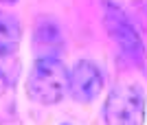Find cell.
Returning a JSON list of instances; mask_svg holds the SVG:
<instances>
[{"instance_id": "1", "label": "cell", "mask_w": 147, "mask_h": 125, "mask_svg": "<svg viewBox=\"0 0 147 125\" xmlns=\"http://www.w3.org/2000/svg\"><path fill=\"white\" fill-rule=\"evenodd\" d=\"M68 92V70L59 55H37L29 77L26 94L40 106H55Z\"/></svg>"}, {"instance_id": "2", "label": "cell", "mask_w": 147, "mask_h": 125, "mask_svg": "<svg viewBox=\"0 0 147 125\" xmlns=\"http://www.w3.org/2000/svg\"><path fill=\"white\" fill-rule=\"evenodd\" d=\"M105 125H143L145 92L136 83H117L103 103Z\"/></svg>"}, {"instance_id": "3", "label": "cell", "mask_w": 147, "mask_h": 125, "mask_svg": "<svg viewBox=\"0 0 147 125\" xmlns=\"http://www.w3.org/2000/svg\"><path fill=\"white\" fill-rule=\"evenodd\" d=\"M105 26H108L110 38L119 46V50L127 57L129 62H134V64L145 62V48H143L141 35L136 33V29L127 20V15L119 7H114V5L105 7Z\"/></svg>"}, {"instance_id": "4", "label": "cell", "mask_w": 147, "mask_h": 125, "mask_svg": "<svg viewBox=\"0 0 147 125\" xmlns=\"http://www.w3.org/2000/svg\"><path fill=\"white\" fill-rule=\"evenodd\" d=\"M103 90V75L94 62L79 59L68 70V94L77 103H92Z\"/></svg>"}, {"instance_id": "5", "label": "cell", "mask_w": 147, "mask_h": 125, "mask_svg": "<svg viewBox=\"0 0 147 125\" xmlns=\"http://www.w3.org/2000/svg\"><path fill=\"white\" fill-rule=\"evenodd\" d=\"M35 50L37 55H59L64 48V33L61 26L53 18H40L35 24Z\"/></svg>"}, {"instance_id": "6", "label": "cell", "mask_w": 147, "mask_h": 125, "mask_svg": "<svg viewBox=\"0 0 147 125\" xmlns=\"http://www.w3.org/2000/svg\"><path fill=\"white\" fill-rule=\"evenodd\" d=\"M22 42V26L13 13L0 11V57H11L18 53Z\"/></svg>"}, {"instance_id": "7", "label": "cell", "mask_w": 147, "mask_h": 125, "mask_svg": "<svg viewBox=\"0 0 147 125\" xmlns=\"http://www.w3.org/2000/svg\"><path fill=\"white\" fill-rule=\"evenodd\" d=\"M0 2H5V5H11V2H16V0H0Z\"/></svg>"}]
</instances>
